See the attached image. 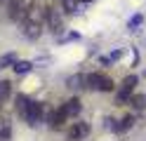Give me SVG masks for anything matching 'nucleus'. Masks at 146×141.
I'll return each mask as SVG.
<instances>
[{
	"label": "nucleus",
	"instance_id": "nucleus-1",
	"mask_svg": "<svg viewBox=\"0 0 146 141\" xmlns=\"http://www.w3.org/2000/svg\"><path fill=\"white\" fill-rule=\"evenodd\" d=\"M45 14H47V5L40 3V0H33V3L26 7V14L21 19L24 24V35L35 40L42 31V24H45Z\"/></svg>",
	"mask_w": 146,
	"mask_h": 141
},
{
	"label": "nucleus",
	"instance_id": "nucleus-2",
	"mask_svg": "<svg viewBox=\"0 0 146 141\" xmlns=\"http://www.w3.org/2000/svg\"><path fill=\"white\" fill-rule=\"evenodd\" d=\"M85 82H87L90 89H97V92H113V87H115L113 80L106 78L104 73H90L85 78Z\"/></svg>",
	"mask_w": 146,
	"mask_h": 141
},
{
	"label": "nucleus",
	"instance_id": "nucleus-3",
	"mask_svg": "<svg viewBox=\"0 0 146 141\" xmlns=\"http://www.w3.org/2000/svg\"><path fill=\"white\" fill-rule=\"evenodd\" d=\"M42 115H45V106H42V103L40 101H29V106H26V111H24L21 118L29 122L31 127H35L42 120Z\"/></svg>",
	"mask_w": 146,
	"mask_h": 141
},
{
	"label": "nucleus",
	"instance_id": "nucleus-4",
	"mask_svg": "<svg viewBox=\"0 0 146 141\" xmlns=\"http://www.w3.org/2000/svg\"><path fill=\"white\" fill-rule=\"evenodd\" d=\"M26 14V3L24 0H10L7 3V17L14 19V21H21Z\"/></svg>",
	"mask_w": 146,
	"mask_h": 141
},
{
	"label": "nucleus",
	"instance_id": "nucleus-5",
	"mask_svg": "<svg viewBox=\"0 0 146 141\" xmlns=\"http://www.w3.org/2000/svg\"><path fill=\"white\" fill-rule=\"evenodd\" d=\"M90 134V125L87 122H73V125L68 127V139L71 141H80V139H85Z\"/></svg>",
	"mask_w": 146,
	"mask_h": 141
},
{
	"label": "nucleus",
	"instance_id": "nucleus-6",
	"mask_svg": "<svg viewBox=\"0 0 146 141\" xmlns=\"http://www.w3.org/2000/svg\"><path fill=\"white\" fill-rule=\"evenodd\" d=\"M45 21H47L50 31H54V33H59V31H61V17H59V9H54V7H47Z\"/></svg>",
	"mask_w": 146,
	"mask_h": 141
},
{
	"label": "nucleus",
	"instance_id": "nucleus-7",
	"mask_svg": "<svg viewBox=\"0 0 146 141\" xmlns=\"http://www.w3.org/2000/svg\"><path fill=\"white\" fill-rule=\"evenodd\" d=\"M134 85H137V78H134V75H127V78L123 80L120 92H118V101H120V103H123V101H125V99L134 92Z\"/></svg>",
	"mask_w": 146,
	"mask_h": 141
},
{
	"label": "nucleus",
	"instance_id": "nucleus-8",
	"mask_svg": "<svg viewBox=\"0 0 146 141\" xmlns=\"http://www.w3.org/2000/svg\"><path fill=\"white\" fill-rule=\"evenodd\" d=\"M61 108H64V113H66L68 118H78V115H80V111H83V106H80V99H78V97L68 99Z\"/></svg>",
	"mask_w": 146,
	"mask_h": 141
},
{
	"label": "nucleus",
	"instance_id": "nucleus-9",
	"mask_svg": "<svg viewBox=\"0 0 146 141\" xmlns=\"http://www.w3.org/2000/svg\"><path fill=\"white\" fill-rule=\"evenodd\" d=\"M66 120H68V115L64 113V108H59V111L50 113V127H52V129H59V127H64V125H66Z\"/></svg>",
	"mask_w": 146,
	"mask_h": 141
},
{
	"label": "nucleus",
	"instance_id": "nucleus-10",
	"mask_svg": "<svg viewBox=\"0 0 146 141\" xmlns=\"http://www.w3.org/2000/svg\"><path fill=\"white\" fill-rule=\"evenodd\" d=\"M29 97H26V94H19V97H17V113H19V115H24V111H26V106H29Z\"/></svg>",
	"mask_w": 146,
	"mask_h": 141
},
{
	"label": "nucleus",
	"instance_id": "nucleus-11",
	"mask_svg": "<svg viewBox=\"0 0 146 141\" xmlns=\"http://www.w3.org/2000/svg\"><path fill=\"white\" fill-rule=\"evenodd\" d=\"M7 139H10V122L0 118V141H7Z\"/></svg>",
	"mask_w": 146,
	"mask_h": 141
},
{
	"label": "nucleus",
	"instance_id": "nucleus-12",
	"mask_svg": "<svg viewBox=\"0 0 146 141\" xmlns=\"http://www.w3.org/2000/svg\"><path fill=\"white\" fill-rule=\"evenodd\" d=\"M132 125H134V118H132V115H125V118L120 120V125H115V129H118V132H127Z\"/></svg>",
	"mask_w": 146,
	"mask_h": 141
},
{
	"label": "nucleus",
	"instance_id": "nucleus-13",
	"mask_svg": "<svg viewBox=\"0 0 146 141\" xmlns=\"http://www.w3.org/2000/svg\"><path fill=\"white\" fill-rule=\"evenodd\" d=\"M10 92H12V82L10 80H3V82H0V99H7V97H10Z\"/></svg>",
	"mask_w": 146,
	"mask_h": 141
},
{
	"label": "nucleus",
	"instance_id": "nucleus-14",
	"mask_svg": "<svg viewBox=\"0 0 146 141\" xmlns=\"http://www.w3.org/2000/svg\"><path fill=\"white\" fill-rule=\"evenodd\" d=\"M14 71L19 73V75L21 73H29L31 71V61H14Z\"/></svg>",
	"mask_w": 146,
	"mask_h": 141
},
{
	"label": "nucleus",
	"instance_id": "nucleus-15",
	"mask_svg": "<svg viewBox=\"0 0 146 141\" xmlns=\"http://www.w3.org/2000/svg\"><path fill=\"white\" fill-rule=\"evenodd\" d=\"M61 3H64V9H66L68 14H73L78 9V0H61Z\"/></svg>",
	"mask_w": 146,
	"mask_h": 141
},
{
	"label": "nucleus",
	"instance_id": "nucleus-16",
	"mask_svg": "<svg viewBox=\"0 0 146 141\" xmlns=\"http://www.w3.org/2000/svg\"><path fill=\"white\" fill-rule=\"evenodd\" d=\"M14 61H17V56H14V54H5L3 59H0V68H7V66L14 64Z\"/></svg>",
	"mask_w": 146,
	"mask_h": 141
},
{
	"label": "nucleus",
	"instance_id": "nucleus-17",
	"mask_svg": "<svg viewBox=\"0 0 146 141\" xmlns=\"http://www.w3.org/2000/svg\"><path fill=\"white\" fill-rule=\"evenodd\" d=\"M85 78H83V75H78V78H71L68 82H71V87H80V82H83Z\"/></svg>",
	"mask_w": 146,
	"mask_h": 141
},
{
	"label": "nucleus",
	"instance_id": "nucleus-18",
	"mask_svg": "<svg viewBox=\"0 0 146 141\" xmlns=\"http://www.w3.org/2000/svg\"><path fill=\"white\" fill-rule=\"evenodd\" d=\"M83 3H92V0H83Z\"/></svg>",
	"mask_w": 146,
	"mask_h": 141
}]
</instances>
